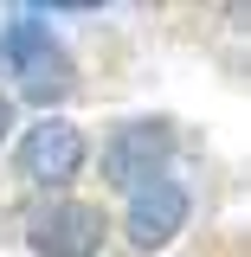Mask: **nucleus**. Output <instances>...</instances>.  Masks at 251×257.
I'll use <instances>...</instances> for the list:
<instances>
[{
	"mask_svg": "<svg viewBox=\"0 0 251 257\" xmlns=\"http://www.w3.org/2000/svg\"><path fill=\"white\" fill-rule=\"evenodd\" d=\"M0 64L20 77V96H26L32 109H39V103H58V96H71V77H77L71 52H64L52 32H39L32 20H13L7 45H0Z\"/></svg>",
	"mask_w": 251,
	"mask_h": 257,
	"instance_id": "1",
	"label": "nucleus"
},
{
	"mask_svg": "<svg viewBox=\"0 0 251 257\" xmlns=\"http://www.w3.org/2000/svg\"><path fill=\"white\" fill-rule=\"evenodd\" d=\"M168 155H174V128L168 122H155V116L148 122H123L110 135V148H103V180L135 193V187H148V180L168 174Z\"/></svg>",
	"mask_w": 251,
	"mask_h": 257,
	"instance_id": "2",
	"label": "nucleus"
},
{
	"mask_svg": "<svg viewBox=\"0 0 251 257\" xmlns=\"http://www.w3.org/2000/svg\"><path fill=\"white\" fill-rule=\"evenodd\" d=\"M84 128L64 122V116H39L26 128V142H20V174L39 180V187H64V180H77V167H84Z\"/></svg>",
	"mask_w": 251,
	"mask_h": 257,
	"instance_id": "3",
	"label": "nucleus"
},
{
	"mask_svg": "<svg viewBox=\"0 0 251 257\" xmlns=\"http://www.w3.org/2000/svg\"><path fill=\"white\" fill-rule=\"evenodd\" d=\"M26 238H32L39 257H97V244H103V212H97L91 199H52V206L32 212Z\"/></svg>",
	"mask_w": 251,
	"mask_h": 257,
	"instance_id": "4",
	"label": "nucleus"
},
{
	"mask_svg": "<svg viewBox=\"0 0 251 257\" xmlns=\"http://www.w3.org/2000/svg\"><path fill=\"white\" fill-rule=\"evenodd\" d=\"M123 225H129V244H135V251H161V244L187 225V187L168 180V174L148 180V187H135V193H129V219Z\"/></svg>",
	"mask_w": 251,
	"mask_h": 257,
	"instance_id": "5",
	"label": "nucleus"
},
{
	"mask_svg": "<svg viewBox=\"0 0 251 257\" xmlns=\"http://www.w3.org/2000/svg\"><path fill=\"white\" fill-rule=\"evenodd\" d=\"M7 135H13V96L0 90V142H7Z\"/></svg>",
	"mask_w": 251,
	"mask_h": 257,
	"instance_id": "6",
	"label": "nucleus"
}]
</instances>
